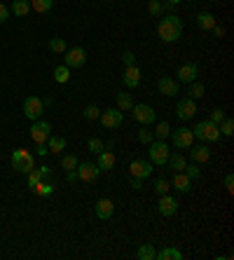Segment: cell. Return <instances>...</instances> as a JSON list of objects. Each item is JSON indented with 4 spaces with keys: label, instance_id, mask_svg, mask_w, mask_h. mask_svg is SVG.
<instances>
[{
    "label": "cell",
    "instance_id": "6da1fadb",
    "mask_svg": "<svg viewBox=\"0 0 234 260\" xmlns=\"http://www.w3.org/2000/svg\"><path fill=\"white\" fill-rule=\"evenodd\" d=\"M157 35H160L164 43H176V40H181L183 19L176 17V14H166V17L160 22V26H157Z\"/></svg>",
    "mask_w": 234,
    "mask_h": 260
},
{
    "label": "cell",
    "instance_id": "7a4b0ae2",
    "mask_svg": "<svg viewBox=\"0 0 234 260\" xmlns=\"http://www.w3.org/2000/svg\"><path fill=\"white\" fill-rule=\"evenodd\" d=\"M12 169L19 173H28L35 169V160H33V152L26 150V148H17V150L12 152Z\"/></svg>",
    "mask_w": 234,
    "mask_h": 260
},
{
    "label": "cell",
    "instance_id": "3957f363",
    "mask_svg": "<svg viewBox=\"0 0 234 260\" xmlns=\"http://www.w3.org/2000/svg\"><path fill=\"white\" fill-rule=\"evenodd\" d=\"M194 139H199L202 143H213L220 139V129H218V124H213L211 119H202V122H197L194 124Z\"/></svg>",
    "mask_w": 234,
    "mask_h": 260
},
{
    "label": "cell",
    "instance_id": "277c9868",
    "mask_svg": "<svg viewBox=\"0 0 234 260\" xmlns=\"http://www.w3.org/2000/svg\"><path fill=\"white\" fill-rule=\"evenodd\" d=\"M169 145H166V141H152L148 145V157L150 162L155 164V166H164V164L169 162Z\"/></svg>",
    "mask_w": 234,
    "mask_h": 260
},
{
    "label": "cell",
    "instance_id": "5b68a950",
    "mask_svg": "<svg viewBox=\"0 0 234 260\" xmlns=\"http://www.w3.org/2000/svg\"><path fill=\"white\" fill-rule=\"evenodd\" d=\"M98 119H101V124H103L106 129H119L122 122H124V113L119 108H108L98 115Z\"/></svg>",
    "mask_w": 234,
    "mask_h": 260
},
{
    "label": "cell",
    "instance_id": "8992f818",
    "mask_svg": "<svg viewBox=\"0 0 234 260\" xmlns=\"http://www.w3.org/2000/svg\"><path fill=\"white\" fill-rule=\"evenodd\" d=\"M171 141H173V148H176V150H187L192 143H194V134H192V129L181 127V129L171 131Z\"/></svg>",
    "mask_w": 234,
    "mask_h": 260
},
{
    "label": "cell",
    "instance_id": "52a82bcc",
    "mask_svg": "<svg viewBox=\"0 0 234 260\" xmlns=\"http://www.w3.org/2000/svg\"><path fill=\"white\" fill-rule=\"evenodd\" d=\"M152 171H155V164L150 162H145V160H134V162L129 164V173L134 176V178H140V181H145V178H150L152 176Z\"/></svg>",
    "mask_w": 234,
    "mask_h": 260
},
{
    "label": "cell",
    "instance_id": "ba28073f",
    "mask_svg": "<svg viewBox=\"0 0 234 260\" xmlns=\"http://www.w3.org/2000/svg\"><path fill=\"white\" fill-rule=\"evenodd\" d=\"M85 61H87V52L82 47H70V49L64 52V66H68V68H82Z\"/></svg>",
    "mask_w": 234,
    "mask_h": 260
},
{
    "label": "cell",
    "instance_id": "9c48e42d",
    "mask_svg": "<svg viewBox=\"0 0 234 260\" xmlns=\"http://www.w3.org/2000/svg\"><path fill=\"white\" fill-rule=\"evenodd\" d=\"M49 136H52V124L45 122V119H35L31 127V139L35 141V145H38V143H47Z\"/></svg>",
    "mask_w": 234,
    "mask_h": 260
},
{
    "label": "cell",
    "instance_id": "30bf717a",
    "mask_svg": "<svg viewBox=\"0 0 234 260\" xmlns=\"http://www.w3.org/2000/svg\"><path fill=\"white\" fill-rule=\"evenodd\" d=\"M43 113H45V106H43V98H38V96H28L26 101H23V115L28 119H40L43 118Z\"/></svg>",
    "mask_w": 234,
    "mask_h": 260
},
{
    "label": "cell",
    "instance_id": "8fae6325",
    "mask_svg": "<svg viewBox=\"0 0 234 260\" xmlns=\"http://www.w3.org/2000/svg\"><path fill=\"white\" fill-rule=\"evenodd\" d=\"M178 199L176 197H171L169 192L166 195H160V202H157V211H160V216L164 218H171V216H176L178 213Z\"/></svg>",
    "mask_w": 234,
    "mask_h": 260
},
{
    "label": "cell",
    "instance_id": "7c38bea8",
    "mask_svg": "<svg viewBox=\"0 0 234 260\" xmlns=\"http://www.w3.org/2000/svg\"><path fill=\"white\" fill-rule=\"evenodd\" d=\"M131 113H134V119L136 122H140V124H152L155 119H157V113L150 108V106H145V103H134V108H131Z\"/></svg>",
    "mask_w": 234,
    "mask_h": 260
},
{
    "label": "cell",
    "instance_id": "4fadbf2b",
    "mask_svg": "<svg viewBox=\"0 0 234 260\" xmlns=\"http://www.w3.org/2000/svg\"><path fill=\"white\" fill-rule=\"evenodd\" d=\"M194 113H197V103H194V98H181L178 103H176V115L181 122H187V119L194 118Z\"/></svg>",
    "mask_w": 234,
    "mask_h": 260
},
{
    "label": "cell",
    "instance_id": "5bb4252c",
    "mask_svg": "<svg viewBox=\"0 0 234 260\" xmlns=\"http://www.w3.org/2000/svg\"><path fill=\"white\" fill-rule=\"evenodd\" d=\"M98 173H101V169L96 166V162L77 164V176H80V181H85V183H96Z\"/></svg>",
    "mask_w": 234,
    "mask_h": 260
},
{
    "label": "cell",
    "instance_id": "9a60e30c",
    "mask_svg": "<svg viewBox=\"0 0 234 260\" xmlns=\"http://www.w3.org/2000/svg\"><path fill=\"white\" fill-rule=\"evenodd\" d=\"M176 80L178 82H183V85H190V82H194L197 80V75H199V66L197 64H183L181 68H178V73H176Z\"/></svg>",
    "mask_w": 234,
    "mask_h": 260
},
{
    "label": "cell",
    "instance_id": "2e32d148",
    "mask_svg": "<svg viewBox=\"0 0 234 260\" xmlns=\"http://www.w3.org/2000/svg\"><path fill=\"white\" fill-rule=\"evenodd\" d=\"M157 89H160V94H164V96H176L181 92V82L173 80V77H160Z\"/></svg>",
    "mask_w": 234,
    "mask_h": 260
},
{
    "label": "cell",
    "instance_id": "e0dca14e",
    "mask_svg": "<svg viewBox=\"0 0 234 260\" xmlns=\"http://www.w3.org/2000/svg\"><path fill=\"white\" fill-rule=\"evenodd\" d=\"M122 80H124L127 89H136V87L140 85V68L136 64L127 66V68H124V75H122Z\"/></svg>",
    "mask_w": 234,
    "mask_h": 260
},
{
    "label": "cell",
    "instance_id": "ac0fdd59",
    "mask_svg": "<svg viewBox=\"0 0 234 260\" xmlns=\"http://www.w3.org/2000/svg\"><path fill=\"white\" fill-rule=\"evenodd\" d=\"M190 160L197 164H204L211 160V148L209 145H204V143H199V145H190Z\"/></svg>",
    "mask_w": 234,
    "mask_h": 260
},
{
    "label": "cell",
    "instance_id": "d6986e66",
    "mask_svg": "<svg viewBox=\"0 0 234 260\" xmlns=\"http://www.w3.org/2000/svg\"><path fill=\"white\" fill-rule=\"evenodd\" d=\"M96 216L101 218V220H110L113 218V213H115V204L110 202V199H98L94 206Z\"/></svg>",
    "mask_w": 234,
    "mask_h": 260
},
{
    "label": "cell",
    "instance_id": "ffe728a7",
    "mask_svg": "<svg viewBox=\"0 0 234 260\" xmlns=\"http://www.w3.org/2000/svg\"><path fill=\"white\" fill-rule=\"evenodd\" d=\"M173 188L178 190V192H190L192 190V181H190V176L185 171H176V176H173Z\"/></svg>",
    "mask_w": 234,
    "mask_h": 260
},
{
    "label": "cell",
    "instance_id": "44dd1931",
    "mask_svg": "<svg viewBox=\"0 0 234 260\" xmlns=\"http://www.w3.org/2000/svg\"><path fill=\"white\" fill-rule=\"evenodd\" d=\"M96 166H98L101 171H110V169L115 166V155L110 150H101L98 152V160H96Z\"/></svg>",
    "mask_w": 234,
    "mask_h": 260
},
{
    "label": "cell",
    "instance_id": "7402d4cb",
    "mask_svg": "<svg viewBox=\"0 0 234 260\" xmlns=\"http://www.w3.org/2000/svg\"><path fill=\"white\" fill-rule=\"evenodd\" d=\"M157 260H183V251H178L176 246H164L162 251L155 253Z\"/></svg>",
    "mask_w": 234,
    "mask_h": 260
},
{
    "label": "cell",
    "instance_id": "603a6c76",
    "mask_svg": "<svg viewBox=\"0 0 234 260\" xmlns=\"http://www.w3.org/2000/svg\"><path fill=\"white\" fill-rule=\"evenodd\" d=\"M173 169V171H183L185 166H187V157L183 155V152H171L169 155V162H166Z\"/></svg>",
    "mask_w": 234,
    "mask_h": 260
},
{
    "label": "cell",
    "instance_id": "cb8c5ba5",
    "mask_svg": "<svg viewBox=\"0 0 234 260\" xmlns=\"http://www.w3.org/2000/svg\"><path fill=\"white\" fill-rule=\"evenodd\" d=\"M54 190H56V183H54V181H49V178H43L40 183L33 188V192H38L40 197H49Z\"/></svg>",
    "mask_w": 234,
    "mask_h": 260
},
{
    "label": "cell",
    "instance_id": "d4e9b609",
    "mask_svg": "<svg viewBox=\"0 0 234 260\" xmlns=\"http://www.w3.org/2000/svg\"><path fill=\"white\" fill-rule=\"evenodd\" d=\"M197 26H199L202 31H213V26H215V17H213L211 12H199V17H197Z\"/></svg>",
    "mask_w": 234,
    "mask_h": 260
},
{
    "label": "cell",
    "instance_id": "484cf974",
    "mask_svg": "<svg viewBox=\"0 0 234 260\" xmlns=\"http://www.w3.org/2000/svg\"><path fill=\"white\" fill-rule=\"evenodd\" d=\"M10 12L14 14V17H26V14L31 12V2H28V0H14Z\"/></svg>",
    "mask_w": 234,
    "mask_h": 260
},
{
    "label": "cell",
    "instance_id": "4316f807",
    "mask_svg": "<svg viewBox=\"0 0 234 260\" xmlns=\"http://www.w3.org/2000/svg\"><path fill=\"white\" fill-rule=\"evenodd\" d=\"M115 98H117V108L122 110V113L134 108V98H131V94H127V92H117Z\"/></svg>",
    "mask_w": 234,
    "mask_h": 260
},
{
    "label": "cell",
    "instance_id": "83f0119b",
    "mask_svg": "<svg viewBox=\"0 0 234 260\" xmlns=\"http://www.w3.org/2000/svg\"><path fill=\"white\" fill-rule=\"evenodd\" d=\"M28 2H31V10L38 14H47L54 5V0H28Z\"/></svg>",
    "mask_w": 234,
    "mask_h": 260
},
{
    "label": "cell",
    "instance_id": "f1b7e54d",
    "mask_svg": "<svg viewBox=\"0 0 234 260\" xmlns=\"http://www.w3.org/2000/svg\"><path fill=\"white\" fill-rule=\"evenodd\" d=\"M152 136H155L157 141H166V136H171L169 122H166V119H164V122H160V124L155 127V131H152Z\"/></svg>",
    "mask_w": 234,
    "mask_h": 260
},
{
    "label": "cell",
    "instance_id": "f546056e",
    "mask_svg": "<svg viewBox=\"0 0 234 260\" xmlns=\"http://www.w3.org/2000/svg\"><path fill=\"white\" fill-rule=\"evenodd\" d=\"M54 80H56L59 85H66V82L70 80V68H68V66H56V68H54Z\"/></svg>",
    "mask_w": 234,
    "mask_h": 260
},
{
    "label": "cell",
    "instance_id": "4dcf8cb0",
    "mask_svg": "<svg viewBox=\"0 0 234 260\" xmlns=\"http://www.w3.org/2000/svg\"><path fill=\"white\" fill-rule=\"evenodd\" d=\"M47 148H49V152H61L66 148V139L64 136H49L47 139Z\"/></svg>",
    "mask_w": 234,
    "mask_h": 260
},
{
    "label": "cell",
    "instance_id": "1f68e13d",
    "mask_svg": "<svg viewBox=\"0 0 234 260\" xmlns=\"http://www.w3.org/2000/svg\"><path fill=\"white\" fill-rule=\"evenodd\" d=\"M47 47L52 49V52H56V54H64L66 49H68V45H66L64 38H49V43H47Z\"/></svg>",
    "mask_w": 234,
    "mask_h": 260
},
{
    "label": "cell",
    "instance_id": "d6a6232c",
    "mask_svg": "<svg viewBox=\"0 0 234 260\" xmlns=\"http://www.w3.org/2000/svg\"><path fill=\"white\" fill-rule=\"evenodd\" d=\"M155 253H157V251H155L152 244H143L139 249V253H136V258L139 260H155Z\"/></svg>",
    "mask_w": 234,
    "mask_h": 260
},
{
    "label": "cell",
    "instance_id": "836d02e7",
    "mask_svg": "<svg viewBox=\"0 0 234 260\" xmlns=\"http://www.w3.org/2000/svg\"><path fill=\"white\" fill-rule=\"evenodd\" d=\"M148 12L152 14V17H164V2H162V0H150Z\"/></svg>",
    "mask_w": 234,
    "mask_h": 260
},
{
    "label": "cell",
    "instance_id": "e575fe53",
    "mask_svg": "<svg viewBox=\"0 0 234 260\" xmlns=\"http://www.w3.org/2000/svg\"><path fill=\"white\" fill-rule=\"evenodd\" d=\"M204 85L202 82H190V89H187V98H202L204 96Z\"/></svg>",
    "mask_w": 234,
    "mask_h": 260
},
{
    "label": "cell",
    "instance_id": "d590c367",
    "mask_svg": "<svg viewBox=\"0 0 234 260\" xmlns=\"http://www.w3.org/2000/svg\"><path fill=\"white\" fill-rule=\"evenodd\" d=\"M218 129H220V134H223V136H227V139H230V136L234 134V122H232V118H225L223 122L218 124Z\"/></svg>",
    "mask_w": 234,
    "mask_h": 260
},
{
    "label": "cell",
    "instance_id": "8d00e7d4",
    "mask_svg": "<svg viewBox=\"0 0 234 260\" xmlns=\"http://www.w3.org/2000/svg\"><path fill=\"white\" fill-rule=\"evenodd\" d=\"M77 157H75V155H64V157H61V166H64L66 171H73V169H77Z\"/></svg>",
    "mask_w": 234,
    "mask_h": 260
},
{
    "label": "cell",
    "instance_id": "74e56055",
    "mask_svg": "<svg viewBox=\"0 0 234 260\" xmlns=\"http://www.w3.org/2000/svg\"><path fill=\"white\" fill-rule=\"evenodd\" d=\"M183 171H185L187 176H190V181H197V178L202 176V166H199L197 162H192V164H187V166H185Z\"/></svg>",
    "mask_w": 234,
    "mask_h": 260
},
{
    "label": "cell",
    "instance_id": "f35d334b",
    "mask_svg": "<svg viewBox=\"0 0 234 260\" xmlns=\"http://www.w3.org/2000/svg\"><path fill=\"white\" fill-rule=\"evenodd\" d=\"M139 141L143 143V145H150V143L155 141V136H152V131H150L148 127H145V124H143V127H140V129H139Z\"/></svg>",
    "mask_w": 234,
    "mask_h": 260
},
{
    "label": "cell",
    "instance_id": "ab89813d",
    "mask_svg": "<svg viewBox=\"0 0 234 260\" xmlns=\"http://www.w3.org/2000/svg\"><path fill=\"white\" fill-rule=\"evenodd\" d=\"M169 181H166V178H157V181H155V192H157V195H166V192H169L171 188H169Z\"/></svg>",
    "mask_w": 234,
    "mask_h": 260
},
{
    "label": "cell",
    "instance_id": "60d3db41",
    "mask_svg": "<svg viewBox=\"0 0 234 260\" xmlns=\"http://www.w3.org/2000/svg\"><path fill=\"white\" fill-rule=\"evenodd\" d=\"M82 115H85V119H98L101 110H98V106H94V103H92V106H87V108H85V113H82Z\"/></svg>",
    "mask_w": 234,
    "mask_h": 260
},
{
    "label": "cell",
    "instance_id": "b9f144b4",
    "mask_svg": "<svg viewBox=\"0 0 234 260\" xmlns=\"http://www.w3.org/2000/svg\"><path fill=\"white\" fill-rule=\"evenodd\" d=\"M87 148H89V152H94V155H98V152L103 150V141H101V139H89V143H87Z\"/></svg>",
    "mask_w": 234,
    "mask_h": 260
},
{
    "label": "cell",
    "instance_id": "7bdbcfd3",
    "mask_svg": "<svg viewBox=\"0 0 234 260\" xmlns=\"http://www.w3.org/2000/svg\"><path fill=\"white\" fill-rule=\"evenodd\" d=\"M225 118H227V115H225V110H223V108H213V110H211V118H209V119H211L213 124H220Z\"/></svg>",
    "mask_w": 234,
    "mask_h": 260
},
{
    "label": "cell",
    "instance_id": "ee69618b",
    "mask_svg": "<svg viewBox=\"0 0 234 260\" xmlns=\"http://www.w3.org/2000/svg\"><path fill=\"white\" fill-rule=\"evenodd\" d=\"M40 181H43V176H40V171H38V169H33L31 173H28V188H35V185L40 183Z\"/></svg>",
    "mask_w": 234,
    "mask_h": 260
},
{
    "label": "cell",
    "instance_id": "f6af8a7d",
    "mask_svg": "<svg viewBox=\"0 0 234 260\" xmlns=\"http://www.w3.org/2000/svg\"><path fill=\"white\" fill-rule=\"evenodd\" d=\"M122 64H124V68H127V66H134V64H136V54L127 49V52L122 54Z\"/></svg>",
    "mask_w": 234,
    "mask_h": 260
},
{
    "label": "cell",
    "instance_id": "bcb514c9",
    "mask_svg": "<svg viewBox=\"0 0 234 260\" xmlns=\"http://www.w3.org/2000/svg\"><path fill=\"white\" fill-rule=\"evenodd\" d=\"M10 7H7V5H2V2H0V24H5L7 22V19H10Z\"/></svg>",
    "mask_w": 234,
    "mask_h": 260
},
{
    "label": "cell",
    "instance_id": "7dc6e473",
    "mask_svg": "<svg viewBox=\"0 0 234 260\" xmlns=\"http://www.w3.org/2000/svg\"><path fill=\"white\" fill-rule=\"evenodd\" d=\"M225 190H227V192H234V176L232 173L225 176Z\"/></svg>",
    "mask_w": 234,
    "mask_h": 260
},
{
    "label": "cell",
    "instance_id": "c3c4849f",
    "mask_svg": "<svg viewBox=\"0 0 234 260\" xmlns=\"http://www.w3.org/2000/svg\"><path fill=\"white\" fill-rule=\"evenodd\" d=\"M35 155H40V157L49 155V148H47V143H38V148H35Z\"/></svg>",
    "mask_w": 234,
    "mask_h": 260
},
{
    "label": "cell",
    "instance_id": "681fc988",
    "mask_svg": "<svg viewBox=\"0 0 234 260\" xmlns=\"http://www.w3.org/2000/svg\"><path fill=\"white\" fill-rule=\"evenodd\" d=\"M66 181H68V183H77V181H80V176H77V169H73V171H68V176H66Z\"/></svg>",
    "mask_w": 234,
    "mask_h": 260
},
{
    "label": "cell",
    "instance_id": "f907efd6",
    "mask_svg": "<svg viewBox=\"0 0 234 260\" xmlns=\"http://www.w3.org/2000/svg\"><path fill=\"white\" fill-rule=\"evenodd\" d=\"M129 185H131L134 190H140V188H143V181H140V178H134V176H131V181H129Z\"/></svg>",
    "mask_w": 234,
    "mask_h": 260
},
{
    "label": "cell",
    "instance_id": "816d5d0a",
    "mask_svg": "<svg viewBox=\"0 0 234 260\" xmlns=\"http://www.w3.org/2000/svg\"><path fill=\"white\" fill-rule=\"evenodd\" d=\"M35 169L40 171V176H43V178H49V166H35Z\"/></svg>",
    "mask_w": 234,
    "mask_h": 260
},
{
    "label": "cell",
    "instance_id": "f5cc1de1",
    "mask_svg": "<svg viewBox=\"0 0 234 260\" xmlns=\"http://www.w3.org/2000/svg\"><path fill=\"white\" fill-rule=\"evenodd\" d=\"M213 33H215L218 38H223V35H225V28H223V26H218V24H215V26H213Z\"/></svg>",
    "mask_w": 234,
    "mask_h": 260
},
{
    "label": "cell",
    "instance_id": "db71d44e",
    "mask_svg": "<svg viewBox=\"0 0 234 260\" xmlns=\"http://www.w3.org/2000/svg\"><path fill=\"white\" fill-rule=\"evenodd\" d=\"M43 106H45V108H49V106H54V98H52V96L43 98Z\"/></svg>",
    "mask_w": 234,
    "mask_h": 260
},
{
    "label": "cell",
    "instance_id": "11a10c76",
    "mask_svg": "<svg viewBox=\"0 0 234 260\" xmlns=\"http://www.w3.org/2000/svg\"><path fill=\"white\" fill-rule=\"evenodd\" d=\"M166 2H171V5H178V2H183V0H166Z\"/></svg>",
    "mask_w": 234,
    "mask_h": 260
}]
</instances>
